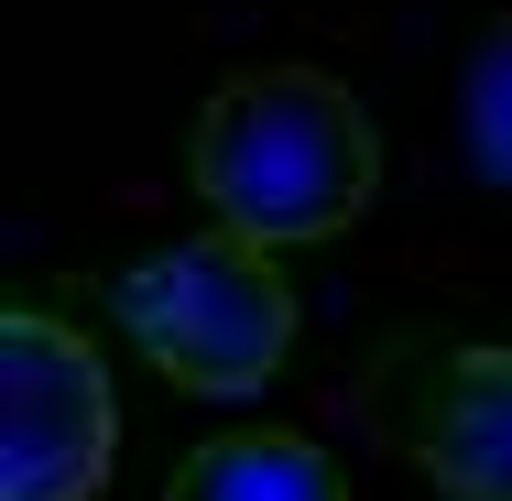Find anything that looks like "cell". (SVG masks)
I'll use <instances>...</instances> for the list:
<instances>
[{
  "mask_svg": "<svg viewBox=\"0 0 512 501\" xmlns=\"http://www.w3.org/2000/svg\"><path fill=\"white\" fill-rule=\"evenodd\" d=\"M197 197L218 207V229L284 251V240H327L349 229L371 186H382V131L349 77H327L306 55H262L229 66L197 109Z\"/></svg>",
  "mask_w": 512,
  "mask_h": 501,
  "instance_id": "6da1fadb",
  "label": "cell"
},
{
  "mask_svg": "<svg viewBox=\"0 0 512 501\" xmlns=\"http://www.w3.org/2000/svg\"><path fill=\"white\" fill-rule=\"evenodd\" d=\"M458 109H469V153H480V175L512 186V11L469 44V66H458Z\"/></svg>",
  "mask_w": 512,
  "mask_h": 501,
  "instance_id": "8992f818",
  "label": "cell"
},
{
  "mask_svg": "<svg viewBox=\"0 0 512 501\" xmlns=\"http://www.w3.org/2000/svg\"><path fill=\"white\" fill-rule=\"evenodd\" d=\"M414 458L458 501H512V338H469L414 403Z\"/></svg>",
  "mask_w": 512,
  "mask_h": 501,
  "instance_id": "277c9868",
  "label": "cell"
},
{
  "mask_svg": "<svg viewBox=\"0 0 512 501\" xmlns=\"http://www.w3.org/2000/svg\"><path fill=\"white\" fill-rule=\"evenodd\" d=\"M164 501H349L338 458L316 447L306 425H218L197 436L175 469H164Z\"/></svg>",
  "mask_w": 512,
  "mask_h": 501,
  "instance_id": "5b68a950",
  "label": "cell"
},
{
  "mask_svg": "<svg viewBox=\"0 0 512 501\" xmlns=\"http://www.w3.org/2000/svg\"><path fill=\"white\" fill-rule=\"evenodd\" d=\"M109 305H120L131 349L186 393H262L295 349V284L240 229H175V240L131 251Z\"/></svg>",
  "mask_w": 512,
  "mask_h": 501,
  "instance_id": "7a4b0ae2",
  "label": "cell"
},
{
  "mask_svg": "<svg viewBox=\"0 0 512 501\" xmlns=\"http://www.w3.org/2000/svg\"><path fill=\"white\" fill-rule=\"evenodd\" d=\"M0 393H11V436H0V501H88L120 447V393H109L99 338L66 305L22 295L0 305Z\"/></svg>",
  "mask_w": 512,
  "mask_h": 501,
  "instance_id": "3957f363",
  "label": "cell"
}]
</instances>
